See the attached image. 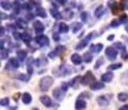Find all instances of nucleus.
I'll use <instances>...</instances> for the list:
<instances>
[{
    "label": "nucleus",
    "mask_w": 128,
    "mask_h": 110,
    "mask_svg": "<svg viewBox=\"0 0 128 110\" xmlns=\"http://www.w3.org/2000/svg\"><path fill=\"white\" fill-rule=\"evenodd\" d=\"M1 7L5 11H10L13 7V4L9 1H1Z\"/></svg>",
    "instance_id": "obj_33"
},
{
    "label": "nucleus",
    "mask_w": 128,
    "mask_h": 110,
    "mask_svg": "<svg viewBox=\"0 0 128 110\" xmlns=\"http://www.w3.org/2000/svg\"><path fill=\"white\" fill-rule=\"evenodd\" d=\"M119 21L120 22L121 24H125V23H126L127 21H128V16H127V14H122V15L119 18Z\"/></svg>",
    "instance_id": "obj_38"
},
{
    "label": "nucleus",
    "mask_w": 128,
    "mask_h": 110,
    "mask_svg": "<svg viewBox=\"0 0 128 110\" xmlns=\"http://www.w3.org/2000/svg\"><path fill=\"white\" fill-rule=\"evenodd\" d=\"M40 101L45 107H51L52 104V101L48 95H42L40 97Z\"/></svg>",
    "instance_id": "obj_13"
},
{
    "label": "nucleus",
    "mask_w": 128,
    "mask_h": 110,
    "mask_svg": "<svg viewBox=\"0 0 128 110\" xmlns=\"http://www.w3.org/2000/svg\"><path fill=\"white\" fill-rule=\"evenodd\" d=\"M6 28L8 29V31H9V32H10V30H11V31H14V29H16V26H14V25H12V24H10V25H7Z\"/></svg>",
    "instance_id": "obj_49"
},
{
    "label": "nucleus",
    "mask_w": 128,
    "mask_h": 110,
    "mask_svg": "<svg viewBox=\"0 0 128 110\" xmlns=\"http://www.w3.org/2000/svg\"><path fill=\"white\" fill-rule=\"evenodd\" d=\"M19 96H20V93H18V95H17V93L16 94H14V101H18V98L19 97Z\"/></svg>",
    "instance_id": "obj_56"
},
{
    "label": "nucleus",
    "mask_w": 128,
    "mask_h": 110,
    "mask_svg": "<svg viewBox=\"0 0 128 110\" xmlns=\"http://www.w3.org/2000/svg\"><path fill=\"white\" fill-rule=\"evenodd\" d=\"M18 78L21 81H24V82H28L29 79V75H27V74H20L18 76Z\"/></svg>",
    "instance_id": "obj_39"
},
{
    "label": "nucleus",
    "mask_w": 128,
    "mask_h": 110,
    "mask_svg": "<svg viewBox=\"0 0 128 110\" xmlns=\"http://www.w3.org/2000/svg\"><path fill=\"white\" fill-rule=\"evenodd\" d=\"M70 60L74 65H80L82 63V58L78 53H73L70 56Z\"/></svg>",
    "instance_id": "obj_15"
},
{
    "label": "nucleus",
    "mask_w": 128,
    "mask_h": 110,
    "mask_svg": "<svg viewBox=\"0 0 128 110\" xmlns=\"http://www.w3.org/2000/svg\"><path fill=\"white\" fill-rule=\"evenodd\" d=\"M81 20H82V22H83V23H86L87 22H88V13L87 12H86V11H84V12H82V14H81Z\"/></svg>",
    "instance_id": "obj_42"
},
{
    "label": "nucleus",
    "mask_w": 128,
    "mask_h": 110,
    "mask_svg": "<svg viewBox=\"0 0 128 110\" xmlns=\"http://www.w3.org/2000/svg\"><path fill=\"white\" fill-rule=\"evenodd\" d=\"M26 18L28 19V20H32L34 18V15L33 14H32L31 13H29L28 14H26Z\"/></svg>",
    "instance_id": "obj_52"
},
{
    "label": "nucleus",
    "mask_w": 128,
    "mask_h": 110,
    "mask_svg": "<svg viewBox=\"0 0 128 110\" xmlns=\"http://www.w3.org/2000/svg\"><path fill=\"white\" fill-rule=\"evenodd\" d=\"M71 27H72V32L73 33H77L78 32H79L81 29L83 28V24L81 22H74L71 25Z\"/></svg>",
    "instance_id": "obj_24"
},
{
    "label": "nucleus",
    "mask_w": 128,
    "mask_h": 110,
    "mask_svg": "<svg viewBox=\"0 0 128 110\" xmlns=\"http://www.w3.org/2000/svg\"><path fill=\"white\" fill-rule=\"evenodd\" d=\"M7 64L10 65V66H11V67H13L14 69H18V68H19V67H20V63H19V61L16 58H14V57L10 59V60H9Z\"/></svg>",
    "instance_id": "obj_28"
},
{
    "label": "nucleus",
    "mask_w": 128,
    "mask_h": 110,
    "mask_svg": "<svg viewBox=\"0 0 128 110\" xmlns=\"http://www.w3.org/2000/svg\"><path fill=\"white\" fill-rule=\"evenodd\" d=\"M21 40L23 41V42L26 44L28 45V44H30V42L32 41V37H31V35L28 33L27 32H24L21 33Z\"/></svg>",
    "instance_id": "obj_18"
},
{
    "label": "nucleus",
    "mask_w": 128,
    "mask_h": 110,
    "mask_svg": "<svg viewBox=\"0 0 128 110\" xmlns=\"http://www.w3.org/2000/svg\"><path fill=\"white\" fill-rule=\"evenodd\" d=\"M66 50V46L60 44V45H58L55 48V50H53V51L49 52L48 54V56L50 58V59H54L55 58H56L57 56H60V55L63 54L64 52H65Z\"/></svg>",
    "instance_id": "obj_5"
},
{
    "label": "nucleus",
    "mask_w": 128,
    "mask_h": 110,
    "mask_svg": "<svg viewBox=\"0 0 128 110\" xmlns=\"http://www.w3.org/2000/svg\"><path fill=\"white\" fill-rule=\"evenodd\" d=\"M112 47H114L117 50V51H118V50H120V54H121V57H122V59L126 60V59H128V52L126 50V48L122 42H120V41L116 42V43L113 44Z\"/></svg>",
    "instance_id": "obj_3"
},
{
    "label": "nucleus",
    "mask_w": 128,
    "mask_h": 110,
    "mask_svg": "<svg viewBox=\"0 0 128 110\" xmlns=\"http://www.w3.org/2000/svg\"><path fill=\"white\" fill-rule=\"evenodd\" d=\"M87 106V103L86 101H85V100L83 99H79L78 98L76 102H75V104H74V107H75V109L76 110H82L86 108Z\"/></svg>",
    "instance_id": "obj_14"
},
{
    "label": "nucleus",
    "mask_w": 128,
    "mask_h": 110,
    "mask_svg": "<svg viewBox=\"0 0 128 110\" xmlns=\"http://www.w3.org/2000/svg\"><path fill=\"white\" fill-rule=\"evenodd\" d=\"M58 32L60 33H67L69 32V26L65 22H60L58 24Z\"/></svg>",
    "instance_id": "obj_27"
},
{
    "label": "nucleus",
    "mask_w": 128,
    "mask_h": 110,
    "mask_svg": "<svg viewBox=\"0 0 128 110\" xmlns=\"http://www.w3.org/2000/svg\"><path fill=\"white\" fill-rule=\"evenodd\" d=\"M4 44H5V41H4V40H1V51L3 49H5L4 48Z\"/></svg>",
    "instance_id": "obj_57"
},
{
    "label": "nucleus",
    "mask_w": 128,
    "mask_h": 110,
    "mask_svg": "<svg viewBox=\"0 0 128 110\" xmlns=\"http://www.w3.org/2000/svg\"><path fill=\"white\" fill-rule=\"evenodd\" d=\"M32 26H33L34 30H35V33L38 34V36L39 35H42V33L45 30L44 25L40 21H38V20H36V22H34Z\"/></svg>",
    "instance_id": "obj_9"
},
{
    "label": "nucleus",
    "mask_w": 128,
    "mask_h": 110,
    "mask_svg": "<svg viewBox=\"0 0 128 110\" xmlns=\"http://www.w3.org/2000/svg\"><path fill=\"white\" fill-rule=\"evenodd\" d=\"M66 93L64 92L61 88H55L52 91V96L56 100L58 101H61L65 97Z\"/></svg>",
    "instance_id": "obj_8"
},
{
    "label": "nucleus",
    "mask_w": 128,
    "mask_h": 110,
    "mask_svg": "<svg viewBox=\"0 0 128 110\" xmlns=\"http://www.w3.org/2000/svg\"><path fill=\"white\" fill-rule=\"evenodd\" d=\"M49 12H50V14L52 15V17L53 18H55L56 20H60L61 18H62V14L58 11L57 9L51 8L50 10H49Z\"/></svg>",
    "instance_id": "obj_21"
},
{
    "label": "nucleus",
    "mask_w": 128,
    "mask_h": 110,
    "mask_svg": "<svg viewBox=\"0 0 128 110\" xmlns=\"http://www.w3.org/2000/svg\"><path fill=\"white\" fill-rule=\"evenodd\" d=\"M27 72H28V75H32V73H33V67H32V64H31V63H28V64H27Z\"/></svg>",
    "instance_id": "obj_44"
},
{
    "label": "nucleus",
    "mask_w": 128,
    "mask_h": 110,
    "mask_svg": "<svg viewBox=\"0 0 128 110\" xmlns=\"http://www.w3.org/2000/svg\"><path fill=\"white\" fill-rule=\"evenodd\" d=\"M17 56L19 61L23 62L27 56V52L26 50H19L17 52Z\"/></svg>",
    "instance_id": "obj_29"
},
{
    "label": "nucleus",
    "mask_w": 128,
    "mask_h": 110,
    "mask_svg": "<svg viewBox=\"0 0 128 110\" xmlns=\"http://www.w3.org/2000/svg\"><path fill=\"white\" fill-rule=\"evenodd\" d=\"M81 79H82V77L79 76V75L74 77L72 80H70V82H69V86L73 87V88H75L78 86V83H80Z\"/></svg>",
    "instance_id": "obj_30"
},
{
    "label": "nucleus",
    "mask_w": 128,
    "mask_h": 110,
    "mask_svg": "<svg viewBox=\"0 0 128 110\" xmlns=\"http://www.w3.org/2000/svg\"><path fill=\"white\" fill-rule=\"evenodd\" d=\"M104 54L106 57L108 58V60L110 61H114L116 59L117 56H118V51L114 48L112 46H108L107 47V48L105 49Z\"/></svg>",
    "instance_id": "obj_6"
},
{
    "label": "nucleus",
    "mask_w": 128,
    "mask_h": 110,
    "mask_svg": "<svg viewBox=\"0 0 128 110\" xmlns=\"http://www.w3.org/2000/svg\"><path fill=\"white\" fill-rule=\"evenodd\" d=\"M62 14V18L66 19V20H70L74 15V13L72 11H70V10H64V11L61 13Z\"/></svg>",
    "instance_id": "obj_26"
},
{
    "label": "nucleus",
    "mask_w": 128,
    "mask_h": 110,
    "mask_svg": "<svg viewBox=\"0 0 128 110\" xmlns=\"http://www.w3.org/2000/svg\"><path fill=\"white\" fill-rule=\"evenodd\" d=\"M104 48V45L102 44H91L90 47V50L94 53H100L102 49Z\"/></svg>",
    "instance_id": "obj_20"
},
{
    "label": "nucleus",
    "mask_w": 128,
    "mask_h": 110,
    "mask_svg": "<svg viewBox=\"0 0 128 110\" xmlns=\"http://www.w3.org/2000/svg\"><path fill=\"white\" fill-rule=\"evenodd\" d=\"M104 63V58L103 56H100L97 59V60L96 61V63L94 65V69L97 70L98 68H100L103 64Z\"/></svg>",
    "instance_id": "obj_35"
},
{
    "label": "nucleus",
    "mask_w": 128,
    "mask_h": 110,
    "mask_svg": "<svg viewBox=\"0 0 128 110\" xmlns=\"http://www.w3.org/2000/svg\"><path fill=\"white\" fill-rule=\"evenodd\" d=\"M13 8L14 13L16 14H19L21 12V9H22V4L20 3L19 1H14L13 3Z\"/></svg>",
    "instance_id": "obj_32"
},
{
    "label": "nucleus",
    "mask_w": 128,
    "mask_h": 110,
    "mask_svg": "<svg viewBox=\"0 0 128 110\" xmlns=\"http://www.w3.org/2000/svg\"><path fill=\"white\" fill-rule=\"evenodd\" d=\"M9 56V51L6 49H3L1 51V59L3 60V59H6L8 58Z\"/></svg>",
    "instance_id": "obj_41"
},
{
    "label": "nucleus",
    "mask_w": 128,
    "mask_h": 110,
    "mask_svg": "<svg viewBox=\"0 0 128 110\" xmlns=\"http://www.w3.org/2000/svg\"><path fill=\"white\" fill-rule=\"evenodd\" d=\"M105 11H106L105 7L103 6V5H100L99 7H97L95 9V11H94V15H95V17L99 18H100V17H102L103 15H104Z\"/></svg>",
    "instance_id": "obj_16"
},
{
    "label": "nucleus",
    "mask_w": 128,
    "mask_h": 110,
    "mask_svg": "<svg viewBox=\"0 0 128 110\" xmlns=\"http://www.w3.org/2000/svg\"><path fill=\"white\" fill-rule=\"evenodd\" d=\"M95 80H96V78L93 75L92 71H88L86 72V74L84 76L82 77L80 83L82 86H88V85H92L93 82H95Z\"/></svg>",
    "instance_id": "obj_2"
},
{
    "label": "nucleus",
    "mask_w": 128,
    "mask_h": 110,
    "mask_svg": "<svg viewBox=\"0 0 128 110\" xmlns=\"http://www.w3.org/2000/svg\"><path fill=\"white\" fill-rule=\"evenodd\" d=\"M1 21H2V20H6V19H7L8 18V15L6 14H4V13H2V12H1Z\"/></svg>",
    "instance_id": "obj_50"
},
{
    "label": "nucleus",
    "mask_w": 128,
    "mask_h": 110,
    "mask_svg": "<svg viewBox=\"0 0 128 110\" xmlns=\"http://www.w3.org/2000/svg\"><path fill=\"white\" fill-rule=\"evenodd\" d=\"M18 108L17 107H14V108H12V107H10L9 108V110H15V109H17Z\"/></svg>",
    "instance_id": "obj_59"
},
{
    "label": "nucleus",
    "mask_w": 128,
    "mask_h": 110,
    "mask_svg": "<svg viewBox=\"0 0 128 110\" xmlns=\"http://www.w3.org/2000/svg\"><path fill=\"white\" fill-rule=\"evenodd\" d=\"M0 29H0V31H1V32H0V35H1V37H3L4 34H5V32H6V30H5L6 29H5L3 26H1V28H0Z\"/></svg>",
    "instance_id": "obj_51"
},
{
    "label": "nucleus",
    "mask_w": 128,
    "mask_h": 110,
    "mask_svg": "<svg viewBox=\"0 0 128 110\" xmlns=\"http://www.w3.org/2000/svg\"><path fill=\"white\" fill-rule=\"evenodd\" d=\"M58 70H60L62 74H63L64 76L70 75V74H71L73 72V68L70 66V65L66 64V63H63V64L60 65Z\"/></svg>",
    "instance_id": "obj_10"
},
{
    "label": "nucleus",
    "mask_w": 128,
    "mask_h": 110,
    "mask_svg": "<svg viewBox=\"0 0 128 110\" xmlns=\"http://www.w3.org/2000/svg\"><path fill=\"white\" fill-rule=\"evenodd\" d=\"M93 34H94V32H92L90 33H88L85 38H83L82 40H81L80 42L76 45L75 49L76 50H82L83 48H85L88 44L90 41L93 38Z\"/></svg>",
    "instance_id": "obj_4"
},
{
    "label": "nucleus",
    "mask_w": 128,
    "mask_h": 110,
    "mask_svg": "<svg viewBox=\"0 0 128 110\" xmlns=\"http://www.w3.org/2000/svg\"><path fill=\"white\" fill-rule=\"evenodd\" d=\"M22 102L24 104H29L31 102H32V95L28 93V92H26V93H24L23 95H22Z\"/></svg>",
    "instance_id": "obj_22"
},
{
    "label": "nucleus",
    "mask_w": 128,
    "mask_h": 110,
    "mask_svg": "<svg viewBox=\"0 0 128 110\" xmlns=\"http://www.w3.org/2000/svg\"><path fill=\"white\" fill-rule=\"evenodd\" d=\"M54 82H55V80H54L53 77L49 75L44 76L40 79V82H39V89L42 92H47L53 85Z\"/></svg>",
    "instance_id": "obj_1"
},
{
    "label": "nucleus",
    "mask_w": 128,
    "mask_h": 110,
    "mask_svg": "<svg viewBox=\"0 0 128 110\" xmlns=\"http://www.w3.org/2000/svg\"><path fill=\"white\" fill-rule=\"evenodd\" d=\"M34 63L36 64V66L40 67H43V66H45V65L48 63V59L43 56V57H40V58H37L36 59H35V62Z\"/></svg>",
    "instance_id": "obj_23"
},
{
    "label": "nucleus",
    "mask_w": 128,
    "mask_h": 110,
    "mask_svg": "<svg viewBox=\"0 0 128 110\" xmlns=\"http://www.w3.org/2000/svg\"><path fill=\"white\" fill-rule=\"evenodd\" d=\"M120 82L122 85L128 86V71L122 73L121 76H120Z\"/></svg>",
    "instance_id": "obj_31"
},
{
    "label": "nucleus",
    "mask_w": 128,
    "mask_h": 110,
    "mask_svg": "<svg viewBox=\"0 0 128 110\" xmlns=\"http://www.w3.org/2000/svg\"><path fill=\"white\" fill-rule=\"evenodd\" d=\"M113 78H114V74H113V73L112 71H108V72L102 74L100 77V79L102 82H106V83H109L112 81Z\"/></svg>",
    "instance_id": "obj_11"
},
{
    "label": "nucleus",
    "mask_w": 128,
    "mask_h": 110,
    "mask_svg": "<svg viewBox=\"0 0 128 110\" xmlns=\"http://www.w3.org/2000/svg\"><path fill=\"white\" fill-rule=\"evenodd\" d=\"M35 41L38 44L39 46L44 48L47 47L50 44V40H49L48 37H47L46 35H39L35 37Z\"/></svg>",
    "instance_id": "obj_7"
},
{
    "label": "nucleus",
    "mask_w": 128,
    "mask_h": 110,
    "mask_svg": "<svg viewBox=\"0 0 128 110\" xmlns=\"http://www.w3.org/2000/svg\"><path fill=\"white\" fill-rule=\"evenodd\" d=\"M69 83H66V82H62V84H61V89H62V90L64 91V92H66L67 90H68V89H69Z\"/></svg>",
    "instance_id": "obj_47"
},
{
    "label": "nucleus",
    "mask_w": 128,
    "mask_h": 110,
    "mask_svg": "<svg viewBox=\"0 0 128 110\" xmlns=\"http://www.w3.org/2000/svg\"><path fill=\"white\" fill-rule=\"evenodd\" d=\"M92 59H93L92 54L90 52H86L84 53V55H83L82 60L86 63H90L92 61Z\"/></svg>",
    "instance_id": "obj_25"
},
{
    "label": "nucleus",
    "mask_w": 128,
    "mask_h": 110,
    "mask_svg": "<svg viewBox=\"0 0 128 110\" xmlns=\"http://www.w3.org/2000/svg\"><path fill=\"white\" fill-rule=\"evenodd\" d=\"M9 104H10L9 97H4V98L1 99V101H0V104H1V106H7V105H9Z\"/></svg>",
    "instance_id": "obj_43"
},
{
    "label": "nucleus",
    "mask_w": 128,
    "mask_h": 110,
    "mask_svg": "<svg viewBox=\"0 0 128 110\" xmlns=\"http://www.w3.org/2000/svg\"><path fill=\"white\" fill-rule=\"evenodd\" d=\"M57 3H60V5H61V6H65V5H66V3L67 2H66V1H57Z\"/></svg>",
    "instance_id": "obj_58"
},
{
    "label": "nucleus",
    "mask_w": 128,
    "mask_h": 110,
    "mask_svg": "<svg viewBox=\"0 0 128 110\" xmlns=\"http://www.w3.org/2000/svg\"><path fill=\"white\" fill-rule=\"evenodd\" d=\"M96 102L98 103L100 106H108V104H110V101L109 99H108L106 96H104V95H101V96H99L96 97Z\"/></svg>",
    "instance_id": "obj_12"
},
{
    "label": "nucleus",
    "mask_w": 128,
    "mask_h": 110,
    "mask_svg": "<svg viewBox=\"0 0 128 110\" xmlns=\"http://www.w3.org/2000/svg\"><path fill=\"white\" fill-rule=\"evenodd\" d=\"M114 38H115V35H114V34L109 35V36L108 37V41H113V40H114Z\"/></svg>",
    "instance_id": "obj_53"
},
{
    "label": "nucleus",
    "mask_w": 128,
    "mask_h": 110,
    "mask_svg": "<svg viewBox=\"0 0 128 110\" xmlns=\"http://www.w3.org/2000/svg\"><path fill=\"white\" fill-rule=\"evenodd\" d=\"M119 110H128V104H124L119 108Z\"/></svg>",
    "instance_id": "obj_55"
},
{
    "label": "nucleus",
    "mask_w": 128,
    "mask_h": 110,
    "mask_svg": "<svg viewBox=\"0 0 128 110\" xmlns=\"http://www.w3.org/2000/svg\"><path fill=\"white\" fill-rule=\"evenodd\" d=\"M35 14H36V16L42 18H46L48 17V14H47L45 9L41 7H39L36 9Z\"/></svg>",
    "instance_id": "obj_19"
},
{
    "label": "nucleus",
    "mask_w": 128,
    "mask_h": 110,
    "mask_svg": "<svg viewBox=\"0 0 128 110\" xmlns=\"http://www.w3.org/2000/svg\"><path fill=\"white\" fill-rule=\"evenodd\" d=\"M13 37L15 41H19L21 39V33H19L18 32H14L13 33Z\"/></svg>",
    "instance_id": "obj_48"
},
{
    "label": "nucleus",
    "mask_w": 128,
    "mask_h": 110,
    "mask_svg": "<svg viewBox=\"0 0 128 110\" xmlns=\"http://www.w3.org/2000/svg\"><path fill=\"white\" fill-rule=\"evenodd\" d=\"M122 67V64L121 63H113V64H111L108 67V71H116L118 69H120L121 67Z\"/></svg>",
    "instance_id": "obj_34"
},
{
    "label": "nucleus",
    "mask_w": 128,
    "mask_h": 110,
    "mask_svg": "<svg viewBox=\"0 0 128 110\" xmlns=\"http://www.w3.org/2000/svg\"><path fill=\"white\" fill-rule=\"evenodd\" d=\"M24 8L26 10L28 11H32V9L33 8V5L32 4V2H28V3H26V4L24 5Z\"/></svg>",
    "instance_id": "obj_45"
},
{
    "label": "nucleus",
    "mask_w": 128,
    "mask_h": 110,
    "mask_svg": "<svg viewBox=\"0 0 128 110\" xmlns=\"http://www.w3.org/2000/svg\"><path fill=\"white\" fill-rule=\"evenodd\" d=\"M117 97H118V99H119V101L124 102L128 100V93L122 92V93H120L119 94H118Z\"/></svg>",
    "instance_id": "obj_36"
},
{
    "label": "nucleus",
    "mask_w": 128,
    "mask_h": 110,
    "mask_svg": "<svg viewBox=\"0 0 128 110\" xmlns=\"http://www.w3.org/2000/svg\"><path fill=\"white\" fill-rule=\"evenodd\" d=\"M104 87H105V85L100 82H95L92 85H90V89L93 91L100 90V89H103Z\"/></svg>",
    "instance_id": "obj_17"
},
{
    "label": "nucleus",
    "mask_w": 128,
    "mask_h": 110,
    "mask_svg": "<svg viewBox=\"0 0 128 110\" xmlns=\"http://www.w3.org/2000/svg\"><path fill=\"white\" fill-rule=\"evenodd\" d=\"M16 25L20 29H24L26 27H27V23L22 18H19L18 20V21L16 22Z\"/></svg>",
    "instance_id": "obj_37"
},
{
    "label": "nucleus",
    "mask_w": 128,
    "mask_h": 110,
    "mask_svg": "<svg viewBox=\"0 0 128 110\" xmlns=\"http://www.w3.org/2000/svg\"><path fill=\"white\" fill-rule=\"evenodd\" d=\"M120 22L119 21L118 19H114L112 20V21L111 22V24H110V26L112 27V28H117L119 27L120 26Z\"/></svg>",
    "instance_id": "obj_40"
},
{
    "label": "nucleus",
    "mask_w": 128,
    "mask_h": 110,
    "mask_svg": "<svg viewBox=\"0 0 128 110\" xmlns=\"http://www.w3.org/2000/svg\"><path fill=\"white\" fill-rule=\"evenodd\" d=\"M56 3H57L56 1H55V2H54V1H52V2H51L52 5L53 6V8H55V9H57V10H58V5H56Z\"/></svg>",
    "instance_id": "obj_54"
},
{
    "label": "nucleus",
    "mask_w": 128,
    "mask_h": 110,
    "mask_svg": "<svg viewBox=\"0 0 128 110\" xmlns=\"http://www.w3.org/2000/svg\"><path fill=\"white\" fill-rule=\"evenodd\" d=\"M125 29H126V31L128 33V23L126 25V27H125Z\"/></svg>",
    "instance_id": "obj_60"
},
{
    "label": "nucleus",
    "mask_w": 128,
    "mask_h": 110,
    "mask_svg": "<svg viewBox=\"0 0 128 110\" xmlns=\"http://www.w3.org/2000/svg\"><path fill=\"white\" fill-rule=\"evenodd\" d=\"M52 39L55 42H58L60 41V36L58 33H54L52 34Z\"/></svg>",
    "instance_id": "obj_46"
},
{
    "label": "nucleus",
    "mask_w": 128,
    "mask_h": 110,
    "mask_svg": "<svg viewBox=\"0 0 128 110\" xmlns=\"http://www.w3.org/2000/svg\"><path fill=\"white\" fill-rule=\"evenodd\" d=\"M31 110H40V109H39V108H32Z\"/></svg>",
    "instance_id": "obj_61"
}]
</instances>
